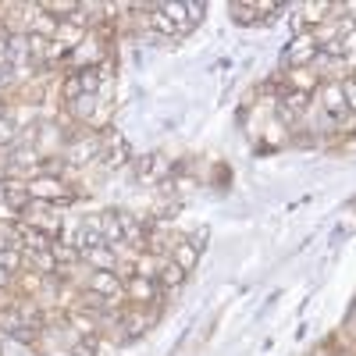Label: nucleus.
<instances>
[{"label":"nucleus","mask_w":356,"mask_h":356,"mask_svg":"<svg viewBox=\"0 0 356 356\" xmlns=\"http://www.w3.org/2000/svg\"><path fill=\"white\" fill-rule=\"evenodd\" d=\"M25 186H29V196H33L36 203H50V207H57V211L79 200V189L61 175H36V178H29Z\"/></svg>","instance_id":"obj_1"},{"label":"nucleus","mask_w":356,"mask_h":356,"mask_svg":"<svg viewBox=\"0 0 356 356\" xmlns=\"http://www.w3.org/2000/svg\"><path fill=\"white\" fill-rule=\"evenodd\" d=\"M321 54L314 33H296L285 47H282V57H278V72H292V68H310L314 57Z\"/></svg>","instance_id":"obj_2"},{"label":"nucleus","mask_w":356,"mask_h":356,"mask_svg":"<svg viewBox=\"0 0 356 356\" xmlns=\"http://www.w3.org/2000/svg\"><path fill=\"white\" fill-rule=\"evenodd\" d=\"M168 292L161 289L157 278H125V307H164Z\"/></svg>","instance_id":"obj_3"},{"label":"nucleus","mask_w":356,"mask_h":356,"mask_svg":"<svg viewBox=\"0 0 356 356\" xmlns=\"http://www.w3.org/2000/svg\"><path fill=\"white\" fill-rule=\"evenodd\" d=\"M289 4H228V18L235 25H275Z\"/></svg>","instance_id":"obj_4"},{"label":"nucleus","mask_w":356,"mask_h":356,"mask_svg":"<svg viewBox=\"0 0 356 356\" xmlns=\"http://www.w3.org/2000/svg\"><path fill=\"white\" fill-rule=\"evenodd\" d=\"M22 221L25 225H33V228H40L43 235H50V239H61V232H65V221L57 218V207H50V203H29V211L22 214Z\"/></svg>","instance_id":"obj_5"},{"label":"nucleus","mask_w":356,"mask_h":356,"mask_svg":"<svg viewBox=\"0 0 356 356\" xmlns=\"http://www.w3.org/2000/svg\"><path fill=\"white\" fill-rule=\"evenodd\" d=\"M157 317H161V307H125V321H122L125 342L150 335V332H154V324H157Z\"/></svg>","instance_id":"obj_6"},{"label":"nucleus","mask_w":356,"mask_h":356,"mask_svg":"<svg viewBox=\"0 0 356 356\" xmlns=\"http://www.w3.org/2000/svg\"><path fill=\"white\" fill-rule=\"evenodd\" d=\"M278 75H282L285 89H292V93H307V97H314L321 89V82H324L314 68H292V72H278Z\"/></svg>","instance_id":"obj_7"},{"label":"nucleus","mask_w":356,"mask_h":356,"mask_svg":"<svg viewBox=\"0 0 356 356\" xmlns=\"http://www.w3.org/2000/svg\"><path fill=\"white\" fill-rule=\"evenodd\" d=\"M314 104L324 111V114H332V118H342L349 107H346V97H342V86L339 82H321V89L314 93Z\"/></svg>","instance_id":"obj_8"},{"label":"nucleus","mask_w":356,"mask_h":356,"mask_svg":"<svg viewBox=\"0 0 356 356\" xmlns=\"http://www.w3.org/2000/svg\"><path fill=\"white\" fill-rule=\"evenodd\" d=\"M171 260H175L178 267H182L186 275H193L196 267H200V260H203V246H196V243L189 239V235H182V239L175 243V250H171Z\"/></svg>","instance_id":"obj_9"},{"label":"nucleus","mask_w":356,"mask_h":356,"mask_svg":"<svg viewBox=\"0 0 356 356\" xmlns=\"http://www.w3.org/2000/svg\"><path fill=\"white\" fill-rule=\"evenodd\" d=\"M65 321L68 328H75L82 339H100V324H97V314L93 310H65Z\"/></svg>","instance_id":"obj_10"},{"label":"nucleus","mask_w":356,"mask_h":356,"mask_svg":"<svg viewBox=\"0 0 356 356\" xmlns=\"http://www.w3.org/2000/svg\"><path fill=\"white\" fill-rule=\"evenodd\" d=\"M171 257H164V253H139V257H132V275L136 278H157L161 275V267L168 264Z\"/></svg>","instance_id":"obj_11"},{"label":"nucleus","mask_w":356,"mask_h":356,"mask_svg":"<svg viewBox=\"0 0 356 356\" xmlns=\"http://www.w3.org/2000/svg\"><path fill=\"white\" fill-rule=\"evenodd\" d=\"M86 36H89V29H82L79 22H72V18H68V22L57 25V36H54V43H61V47L72 54V50H75V47H79Z\"/></svg>","instance_id":"obj_12"},{"label":"nucleus","mask_w":356,"mask_h":356,"mask_svg":"<svg viewBox=\"0 0 356 356\" xmlns=\"http://www.w3.org/2000/svg\"><path fill=\"white\" fill-rule=\"evenodd\" d=\"M43 275L40 271H33V267H25V271L15 278V296H40V289H43Z\"/></svg>","instance_id":"obj_13"},{"label":"nucleus","mask_w":356,"mask_h":356,"mask_svg":"<svg viewBox=\"0 0 356 356\" xmlns=\"http://www.w3.org/2000/svg\"><path fill=\"white\" fill-rule=\"evenodd\" d=\"M186 278H189V275H186V271H182V267H178L175 260H168V264L161 267V275H157V282H161V289H164V292L182 289V285H186Z\"/></svg>","instance_id":"obj_14"},{"label":"nucleus","mask_w":356,"mask_h":356,"mask_svg":"<svg viewBox=\"0 0 356 356\" xmlns=\"http://www.w3.org/2000/svg\"><path fill=\"white\" fill-rule=\"evenodd\" d=\"M0 267H8V271L18 278L25 267H29V260H25V253H22V246H8V250H0Z\"/></svg>","instance_id":"obj_15"},{"label":"nucleus","mask_w":356,"mask_h":356,"mask_svg":"<svg viewBox=\"0 0 356 356\" xmlns=\"http://www.w3.org/2000/svg\"><path fill=\"white\" fill-rule=\"evenodd\" d=\"M18 136H22V129H18V125L11 122V118L4 114V118H0V150H4V154H8V150H11V146L18 143Z\"/></svg>","instance_id":"obj_16"},{"label":"nucleus","mask_w":356,"mask_h":356,"mask_svg":"<svg viewBox=\"0 0 356 356\" xmlns=\"http://www.w3.org/2000/svg\"><path fill=\"white\" fill-rule=\"evenodd\" d=\"M335 136H342V139H356V111H346L342 118H335Z\"/></svg>","instance_id":"obj_17"},{"label":"nucleus","mask_w":356,"mask_h":356,"mask_svg":"<svg viewBox=\"0 0 356 356\" xmlns=\"http://www.w3.org/2000/svg\"><path fill=\"white\" fill-rule=\"evenodd\" d=\"M186 15H189V29H200L203 18H207V4H200V0H189V4H186Z\"/></svg>","instance_id":"obj_18"},{"label":"nucleus","mask_w":356,"mask_h":356,"mask_svg":"<svg viewBox=\"0 0 356 356\" xmlns=\"http://www.w3.org/2000/svg\"><path fill=\"white\" fill-rule=\"evenodd\" d=\"M100 353V339H82L79 346H72V356H97Z\"/></svg>","instance_id":"obj_19"},{"label":"nucleus","mask_w":356,"mask_h":356,"mask_svg":"<svg viewBox=\"0 0 356 356\" xmlns=\"http://www.w3.org/2000/svg\"><path fill=\"white\" fill-rule=\"evenodd\" d=\"M339 86H342V97H346V107H349V111H356V79L349 75V79H342Z\"/></svg>","instance_id":"obj_20"},{"label":"nucleus","mask_w":356,"mask_h":356,"mask_svg":"<svg viewBox=\"0 0 356 356\" xmlns=\"http://www.w3.org/2000/svg\"><path fill=\"white\" fill-rule=\"evenodd\" d=\"M4 289H15V275L8 271V267H0V292Z\"/></svg>","instance_id":"obj_21"},{"label":"nucleus","mask_w":356,"mask_h":356,"mask_svg":"<svg viewBox=\"0 0 356 356\" xmlns=\"http://www.w3.org/2000/svg\"><path fill=\"white\" fill-rule=\"evenodd\" d=\"M4 353H8V342H4V339H0V356H4Z\"/></svg>","instance_id":"obj_22"},{"label":"nucleus","mask_w":356,"mask_h":356,"mask_svg":"<svg viewBox=\"0 0 356 356\" xmlns=\"http://www.w3.org/2000/svg\"><path fill=\"white\" fill-rule=\"evenodd\" d=\"M0 118H4V100H0Z\"/></svg>","instance_id":"obj_23"}]
</instances>
